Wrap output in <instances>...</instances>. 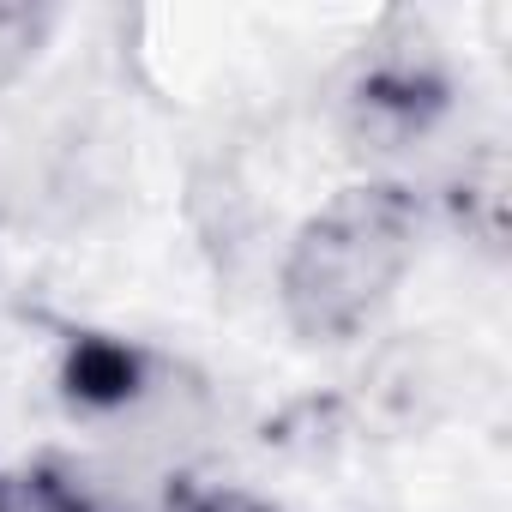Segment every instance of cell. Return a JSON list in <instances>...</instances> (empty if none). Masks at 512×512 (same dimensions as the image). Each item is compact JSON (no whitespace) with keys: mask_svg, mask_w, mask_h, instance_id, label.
<instances>
[{"mask_svg":"<svg viewBox=\"0 0 512 512\" xmlns=\"http://www.w3.org/2000/svg\"><path fill=\"white\" fill-rule=\"evenodd\" d=\"M428 211L404 181H356L332 193L284 247L278 308L302 344H356L398 302L422 260Z\"/></svg>","mask_w":512,"mask_h":512,"instance_id":"cell-1","label":"cell"},{"mask_svg":"<svg viewBox=\"0 0 512 512\" xmlns=\"http://www.w3.org/2000/svg\"><path fill=\"white\" fill-rule=\"evenodd\" d=\"M452 103H458V85L446 55L434 49L428 31L404 19L380 25L338 79V127L356 151H374V157L434 139Z\"/></svg>","mask_w":512,"mask_h":512,"instance_id":"cell-2","label":"cell"},{"mask_svg":"<svg viewBox=\"0 0 512 512\" xmlns=\"http://www.w3.org/2000/svg\"><path fill=\"white\" fill-rule=\"evenodd\" d=\"M151 362L139 344L115 332H73L61 350V398L79 416H121L145 398Z\"/></svg>","mask_w":512,"mask_h":512,"instance_id":"cell-3","label":"cell"},{"mask_svg":"<svg viewBox=\"0 0 512 512\" xmlns=\"http://www.w3.org/2000/svg\"><path fill=\"white\" fill-rule=\"evenodd\" d=\"M506 193H512V169L500 145H476L458 175L446 181V217L464 229V241H476L482 253L506 247Z\"/></svg>","mask_w":512,"mask_h":512,"instance_id":"cell-4","label":"cell"},{"mask_svg":"<svg viewBox=\"0 0 512 512\" xmlns=\"http://www.w3.org/2000/svg\"><path fill=\"white\" fill-rule=\"evenodd\" d=\"M0 512H109V506L61 464H25L0 470Z\"/></svg>","mask_w":512,"mask_h":512,"instance_id":"cell-5","label":"cell"},{"mask_svg":"<svg viewBox=\"0 0 512 512\" xmlns=\"http://www.w3.org/2000/svg\"><path fill=\"white\" fill-rule=\"evenodd\" d=\"M61 13L55 7H31V0H0V91H13L49 49Z\"/></svg>","mask_w":512,"mask_h":512,"instance_id":"cell-6","label":"cell"}]
</instances>
